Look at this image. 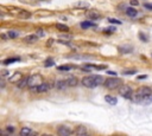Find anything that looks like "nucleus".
Wrapping results in <instances>:
<instances>
[{
    "label": "nucleus",
    "mask_w": 152,
    "mask_h": 136,
    "mask_svg": "<svg viewBox=\"0 0 152 136\" xmlns=\"http://www.w3.org/2000/svg\"><path fill=\"white\" fill-rule=\"evenodd\" d=\"M75 133L77 134V135H86V134H87V129H86V127H79L75 130Z\"/></svg>",
    "instance_id": "412c9836"
},
{
    "label": "nucleus",
    "mask_w": 152,
    "mask_h": 136,
    "mask_svg": "<svg viewBox=\"0 0 152 136\" xmlns=\"http://www.w3.org/2000/svg\"><path fill=\"white\" fill-rule=\"evenodd\" d=\"M108 21L112 22V24H116V25H120V24H121L120 20H118V19H113V18H109V19H108Z\"/></svg>",
    "instance_id": "cd10ccee"
},
{
    "label": "nucleus",
    "mask_w": 152,
    "mask_h": 136,
    "mask_svg": "<svg viewBox=\"0 0 152 136\" xmlns=\"http://www.w3.org/2000/svg\"><path fill=\"white\" fill-rule=\"evenodd\" d=\"M135 72H137V70H132V71H127V72H125V75H134Z\"/></svg>",
    "instance_id": "2f4dec72"
},
{
    "label": "nucleus",
    "mask_w": 152,
    "mask_h": 136,
    "mask_svg": "<svg viewBox=\"0 0 152 136\" xmlns=\"http://www.w3.org/2000/svg\"><path fill=\"white\" fill-rule=\"evenodd\" d=\"M119 51L121 53H130L133 51V47L131 45H124V46H120L119 47Z\"/></svg>",
    "instance_id": "9b49d317"
},
{
    "label": "nucleus",
    "mask_w": 152,
    "mask_h": 136,
    "mask_svg": "<svg viewBox=\"0 0 152 136\" xmlns=\"http://www.w3.org/2000/svg\"><path fill=\"white\" fill-rule=\"evenodd\" d=\"M17 16L19 18H24V19L31 17V14L29 13L27 11H24V10H19V11H18V13H17Z\"/></svg>",
    "instance_id": "2eb2a0df"
},
{
    "label": "nucleus",
    "mask_w": 152,
    "mask_h": 136,
    "mask_svg": "<svg viewBox=\"0 0 152 136\" xmlns=\"http://www.w3.org/2000/svg\"><path fill=\"white\" fill-rule=\"evenodd\" d=\"M61 38H64V39H71L73 38V36H71V34H61Z\"/></svg>",
    "instance_id": "7c9ffc66"
},
{
    "label": "nucleus",
    "mask_w": 152,
    "mask_h": 136,
    "mask_svg": "<svg viewBox=\"0 0 152 136\" xmlns=\"http://www.w3.org/2000/svg\"><path fill=\"white\" fill-rule=\"evenodd\" d=\"M107 73H108V75H112V76H115L116 75V73L113 72V71H107Z\"/></svg>",
    "instance_id": "e433bc0d"
},
{
    "label": "nucleus",
    "mask_w": 152,
    "mask_h": 136,
    "mask_svg": "<svg viewBox=\"0 0 152 136\" xmlns=\"http://www.w3.org/2000/svg\"><path fill=\"white\" fill-rule=\"evenodd\" d=\"M18 61H20V59H19V58H7V59H5L3 63L5 64V65H9V64L16 63V62H18Z\"/></svg>",
    "instance_id": "4be33fe9"
},
{
    "label": "nucleus",
    "mask_w": 152,
    "mask_h": 136,
    "mask_svg": "<svg viewBox=\"0 0 152 136\" xmlns=\"http://www.w3.org/2000/svg\"><path fill=\"white\" fill-rule=\"evenodd\" d=\"M126 16L127 17H130V18H134L138 16V11L135 9H133V6L132 7H127L126 9Z\"/></svg>",
    "instance_id": "9d476101"
},
{
    "label": "nucleus",
    "mask_w": 152,
    "mask_h": 136,
    "mask_svg": "<svg viewBox=\"0 0 152 136\" xmlns=\"http://www.w3.org/2000/svg\"><path fill=\"white\" fill-rule=\"evenodd\" d=\"M145 7L149 10H152V4H145Z\"/></svg>",
    "instance_id": "c9c22d12"
},
{
    "label": "nucleus",
    "mask_w": 152,
    "mask_h": 136,
    "mask_svg": "<svg viewBox=\"0 0 152 136\" xmlns=\"http://www.w3.org/2000/svg\"><path fill=\"white\" fill-rule=\"evenodd\" d=\"M37 36H39V37H43V36H44V32H43L42 30H38V31H37Z\"/></svg>",
    "instance_id": "473e14b6"
},
{
    "label": "nucleus",
    "mask_w": 152,
    "mask_h": 136,
    "mask_svg": "<svg viewBox=\"0 0 152 136\" xmlns=\"http://www.w3.org/2000/svg\"><path fill=\"white\" fill-rule=\"evenodd\" d=\"M151 101H152V98H151Z\"/></svg>",
    "instance_id": "ea45409f"
},
{
    "label": "nucleus",
    "mask_w": 152,
    "mask_h": 136,
    "mask_svg": "<svg viewBox=\"0 0 152 136\" xmlns=\"http://www.w3.org/2000/svg\"><path fill=\"white\" fill-rule=\"evenodd\" d=\"M50 88H51V85L49 83H44V82H42L39 85L34 88V90H36L37 92H46V91L50 90Z\"/></svg>",
    "instance_id": "6e6552de"
},
{
    "label": "nucleus",
    "mask_w": 152,
    "mask_h": 136,
    "mask_svg": "<svg viewBox=\"0 0 152 136\" xmlns=\"http://www.w3.org/2000/svg\"><path fill=\"white\" fill-rule=\"evenodd\" d=\"M82 85L86 86V88H95V86H99L101 84L105 83V79L102 76L99 75H93V76H87V77H83L81 81Z\"/></svg>",
    "instance_id": "f257e3e1"
},
{
    "label": "nucleus",
    "mask_w": 152,
    "mask_h": 136,
    "mask_svg": "<svg viewBox=\"0 0 152 136\" xmlns=\"http://www.w3.org/2000/svg\"><path fill=\"white\" fill-rule=\"evenodd\" d=\"M68 83H69V86H76L79 84V81H77V78L74 77V76H70L69 78H67Z\"/></svg>",
    "instance_id": "dca6fc26"
},
{
    "label": "nucleus",
    "mask_w": 152,
    "mask_h": 136,
    "mask_svg": "<svg viewBox=\"0 0 152 136\" xmlns=\"http://www.w3.org/2000/svg\"><path fill=\"white\" fill-rule=\"evenodd\" d=\"M1 88H3V89L5 88V82H4V81H1Z\"/></svg>",
    "instance_id": "4c0bfd02"
},
{
    "label": "nucleus",
    "mask_w": 152,
    "mask_h": 136,
    "mask_svg": "<svg viewBox=\"0 0 152 136\" xmlns=\"http://www.w3.org/2000/svg\"><path fill=\"white\" fill-rule=\"evenodd\" d=\"M103 84H105V86H106L107 89L114 90V89H118L119 86L121 85V81L114 76V77H112V78H107V79L105 81Z\"/></svg>",
    "instance_id": "f03ea898"
},
{
    "label": "nucleus",
    "mask_w": 152,
    "mask_h": 136,
    "mask_svg": "<svg viewBox=\"0 0 152 136\" xmlns=\"http://www.w3.org/2000/svg\"><path fill=\"white\" fill-rule=\"evenodd\" d=\"M7 130H9V131H11V133H12V131H13V128H7Z\"/></svg>",
    "instance_id": "58836bf2"
},
{
    "label": "nucleus",
    "mask_w": 152,
    "mask_h": 136,
    "mask_svg": "<svg viewBox=\"0 0 152 136\" xmlns=\"http://www.w3.org/2000/svg\"><path fill=\"white\" fill-rule=\"evenodd\" d=\"M103 32H107V33H112V32H115V27H108V28H105Z\"/></svg>",
    "instance_id": "c85d7f7f"
},
{
    "label": "nucleus",
    "mask_w": 152,
    "mask_h": 136,
    "mask_svg": "<svg viewBox=\"0 0 152 136\" xmlns=\"http://www.w3.org/2000/svg\"><path fill=\"white\" fill-rule=\"evenodd\" d=\"M57 133H58L61 136H69V135L73 134V130H71L69 127H64V125H62V127H59L58 129H57Z\"/></svg>",
    "instance_id": "0eeeda50"
},
{
    "label": "nucleus",
    "mask_w": 152,
    "mask_h": 136,
    "mask_svg": "<svg viewBox=\"0 0 152 136\" xmlns=\"http://www.w3.org/2000/svg\"><path fill=\"white\" fill-rule=\"evenodd\" d=\"M55 88L57 90H65L67 88H69V83H68L67 79H61V81H57L55 83Z\"/></svg>",
    "instance_id": "423d86ee"
},
{
    "label": "nucleus",
    "mask_w": 152,
    "mask_h": 136,
    "mask_svg": "<svg viewBox=\"0 0 152 136\" xmlns=\"http://www.w3.org/2000/svg\"><path fill=\"white\" fill-rule=\"evenodd\" d=\"M24 42L30 43V44L36 43V42H38V36H37V34H29V36H26L25 38H24Z\"/></svg>",
    "instance_id": "1a4fd4ad"
},
{
    "label": "nucleus",
    "mask_w": 152,
    "mask_h": 136,
    "mask_svg": "<svg viewBox=\"0 0 152 136\" xmlns=\"http://www.w3.org/2000/svg\"><path fill=\"white\" fill-rule=\"evenodd\" d=\"M7 36L10 38H17V37H19V32H17V31H9Z\"/></svg>",
    "instance_id": "b1692460"
},
{
    "label": "nucleus",
    "mask_w": 152,
    "mask_h": 136,
    "mask_svg": "<svg viewBox=\"0 0 152 136\" xmlns=\"http://www.w3.org/2000/svg\"><path fill=\"white\" fill-rule=\"evenodd\" d=\"M42 83V77L39 75H32L29 77V82H27V86L31 88V89H34L36 86H38Z\"/></svg>",
    "instance_id": "20e7f679"
},
{
    "label": "nucleus",
    "mask_w": 152,
    "mask_h": 136,
    "mask_svg": "<svg viewBox=\"0 0 152 136\" xmlns=\"http://www.w3.org/2000/svg\"><path fill=\"white\" fill-rule=\"evenodd\" d=\"M70 69H73L71 65H61V66H57V70H59V71H69Z\"/></svg>",
    "instance_id": "5701e85b"
},
{
    "label": "nucleus",
    "mask_w": 152,
    "mask_h": 136,
    "mask_svg": "<svg viewBox=\"0 0 152 136\" xmlns=\"http://www.w3.org/2000/svg\"><path fill=\"white\" fill-rule=\"evenodd\" d=\"M93 26H95V22H92V21H89V20H86V21L81 22L82 28H89V27H93Z\"/></svg>",
    "instance_id": "a211bd4d"
},
{
    "label": "nucleus",
    "mask_w": 152,
    "mask_h": 136,
    "mask_svg": "<svg viewBox=\"0 0 152 136\" xmlns=\"http://www.w3.org/2000/svg\"><path fill=\"white\" fill-rule=\"evenodd\" d=\"M87 16H88V18H89V19H93V20H98V19H100V18H101L100 13H98V12H95V11L88 12Z\"/></svg>",
    "instance_id": "f8f14e48"
},
{
    "label": "nucleus",
    "mask_w": 152,
    "mask_h": 136,
    "mask_svg": "<svg viewBox=\"0 0 152 136\" xmlns=\"http://www.w3.org/2000/svg\"><path fill=\"white\" fill-rule=\"evenodd\" d=\"M69 58H74V59H89L93 58L92 56H86V55H70L68 56Z\"/></svg>",
    "instance_id": "4468645a"
},
{
    "label": "nucleus",
    "mask_w": 152,
    "mask_h": 136,
    "mask_svg": "<svg viewBox=\"0 0 152 136\" xmlns=\"http://www.w3.org/2000/svg\"><path fill=\"white\" fill-rule=\"evenodd\" d=\"M105 101L107 103H109V104H112V105H114V104L118 103V100L115 97H113V96H105Z\"/></svg>",
    "instance_id": "f3484780"
},
{
    "label": "nucleus",
    "mask_w": 152,
    "mask_h": 136,
    "mask_svg": "<svg viewBox=\"0 0 152 136\" xmlns=\"http://www.w3.org/2000/svg\"><path fill=\"white\" fill-rule=\"evenodd\" d=\"M56 27H57V30L62 31V32H68V31H69V27H68L67 25H64V24H61V22L56 24Z\"/></svg>",
    "instance_id": "6ab92c4d"
},
{
    "label": "nucleus",
    "mask_w": 152,
    "mask_h": 136,
    "mask_svg": "<svg viewBox=\"0 0 152 136\" xmlns=\"http://www.w3.org/2000/svg\"><path fill=\"white\" fill-rule=\"evenodd\" d=\"M147 76L146 75H143V76H138V79L139 81H141V79H145V78H146Z\"/></svg>",
    "instance_id": "f704fd0d"
},
{
    "label": "nucleus",
    "mask_w": 152,
    "mask_h": 136,
    "mask_svg": "<svg viewBox=\"0 0 152 136\" xmlns=\"http://www.w3.org/2000/svg\"><path fill=\"white\" fill-rule=\"evenodd\" d=\"M131 4H132V6H138V1L137 0H131Z\"/></svg>",
    "instance_id": "72a5a7b5"
},
{
    "label": "nucleus",
    "mask_w": 152,
    "mask_h": 136,
    "mask_svg": "<svg viewBox=\"0 0 152 136\" xmlns=\"http://www.w3.org/2000/svg\"><path fill=\"white\" fill-rule=\"evenodd\" d=\"M27 82H29V77H27V78H23V79H20V81L18 82V88H19V89H23L24 86L27 85Z\"/></svg>",
    "instance_id": "aec40b11"
},
{
    "label": "nucleus",
    "mask_w": 152,
    "mask_h": 136,
    "mask_svg": "<svg viewBox=\"0 0 152 136\" xmlns=\"http://www.w3.org/2000/svg\"><path fill=\"white\" fill-rule=\"evenodd\" d=\"M139 38H140L143 42H145V43L149 42V37H147L145 33H139Z\"/></svg>",
    "instance_id": "a878e982"
},
{
    "label": "nucleus",
    "mask_w": 152,
    "mask_h": 136,
    "mask_svg": "<svg viewBox=\"0 0 152 136\" xmlns=\"http://www.w3.org/2000/svg\"><path fill=\"white\" fill-rule=\"evenodd\" d=\"M82 71H86V72H90L92 70H103L106 69V66L103 65H93V64H86L81 67Z\"/></svg>",
    "instance_id": "39448f33"
},
{
    "label": "nucleus",
    "mask_w": 152,
    "mask_h": 136,
    "mask_svg": "<svg viewBox=\"0 0 152 136\" xmlns=\"http://www.w3.org/2000/svg\"><path fill=\"white\" fill-rule=\"evenodd\" d=\"M88 6H89L88 3H79L77 5H76V7H86V9H87Z\"/></svg>",
    "instance_id": "c756f323"
},
{
    "label": "nucleus",
    "mask_w": 152,
    "mask_h": 136,
    "mask_svg": "<svg viewBox=\"0 0 152 136\" xmlns=\"http://www.w3.org/2000/svg\"><path fill=\"white\" fill-rule=\"evenodd\" d=\"M20 79H22V73H19V72H16L14 75H12L11 77L9 78V81L11 82V83H16V82H19Z\"/></svg>",
    "instance_id": "ddd939ff"
},
{
    "label": "nucleus",
    "mask_w": 152,
    "mask_h": 136,
    "mask_svg": "<svg viewBox=\"0 0 152 136\" xmlns=\"http://www.w3.org/2000/svg\"><path fill=\"white\" fill-rule=\"evenodd\" d=\"M119 94H120V96H122L124 98H127V100H132L133 97V90L131 89L130 85H122L119 89Z\"/></svg>",
    "instance_id": "7ed1b4c3"
},
{
    "label": "nucleus",
    "mask_w": 152,
    "mask_h": 136,
    "mask_svg": "<svg viewBox=\"0 0 152 136\" xmlns=\"http://www.w3.org/2000/svg\"><path fill=\"white\" fill-rule=\"evenodd\" d=\"M20 134H22V135H30V134H32V130L30 128H23Z\"/></svg>",
    "instance_id": "393cba45"
},
{
    "label": "nucleus",
    "mask_w": 152,
    "mask_h": 136,
    "mask_svg": "<svg viewBox=\"0 0 152 136\" xmlns=\"http://www.w3.org/2000/svg\"><path fill=\"white\" fill-rule=\"evenodd\" d=\"M44 65H45V66H54V65H55V62L54 61H51V59H49V61H46V62H45V64H44Z\"/></svg>",
    "instance_id": "bb28decb"
}]
</instances>
